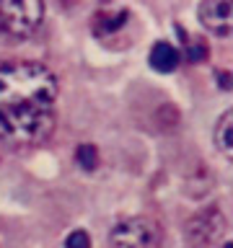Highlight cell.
I'll use <instances>...</instances> for the list:
<instances>
[{
	"label": "cell",
	"instance_id": "30bf717a",
	"mask_svg": "<svg viewBox=\"0 0 233 248\" xmlns=\"http://www.w3.org/2000/svg\"><path fill=\"white\" fill-rule=\"evenodd\" d=\"M207 54H210V49H207V44L202 42V39H189L186 46H184V57H186V62H192V65L205 62Z\"/></svg>",
	"mask_w": 233,
	"mask_h": 248
},
{
	"label": "cell",
	"instance_id": "ba28073f",
	"mask_svg": "<svg viewBox=\"0 0 233 248\" xmlns=\"http://www.w3.org/2000/svg\"><path fill=\"white\" fill-rule=\"evenodd\" d=\"M213 140H215V147L220 150L225 158H233V114L225 111L215 124V132H213Z\"/></svg>",
	"mask_w": 233,
	"mask_h": 248
},
{
	"label": "cell",
	"instance_id": "277c9868",
	"mask_svg": "<svg viewBox=\"0 0 233 248\" xmlns=\"http://www.w3.org/2000/svg\"><path fill=\"white\" fill-rule=\"evenodd\" d=\"M225 235V217L215 204L194 212L184 222V238L192 248H213Z\"/></svg>",
	"mask_w": 233,
	"mask_h": 248
},
{
	"label": "cell",
	"instance_id": "6da1fadb",
	"mask_svg": "<svg viewBox=\"0 0 233 248\" xmlns=\"http://www.w3.org/2000/svg\"><path fill=\"white\" fill-rule=\"evenodd\" d=\"M57 93V78L42 62H0V140L16 150L42 145L54 129Z\"/></svg>",
	"mask_w": 233,
	"mask_h": 248
},
{
	"label": "cell",
	"instance_id": "3957f363",
	"mask_svg": "<svg viewBox=\"0 0 233 248\" xmlns=\"http://www.w3.org/2000/svg\"><path fill=\"white\" fill-rule=\"evenodd\" d=\"M163 230L153 217H124L109 232V248H161Z\"/></svg>",
	"mask_w": 233,
	"mask_h": 248
},
{
	"label": "cell",
	"instance_id": "8992f818",
	"mask_svg": "<svg viewBox=\"0 0 233 248\" xmlns=\"http://www.w3.org/2000/svg\"><path fill=\"white\" fill-rule=\"evenodd\" d=\"M130 21V11L127 8H104V11H99L96 16L91 18V29L96 36H109L114 34V31H119L124 23Z\"/></svg>",
	"mask_w": 233,
	"mask_h": 248
},
{
	"label": "cell",
	"instance_id": "8fae6325",
	"mask_svg": "<svg viewBox=\"0 0 233 248\" xmlns=\"http://www.w3.org/2000/svg\"><path fill=\"white\" fill-rule=\"evenodd\" d=\"M65 248H91V238L85 230H73L65 238Z\"/></svg>",
	"mask_w": 233,
	"mask_h": 248
},
{
	"label": "cell",
	"instance_id": "52a82bcc",
	"mask_svg": "<svg viewBox=\"0 0 233 248\" xmlns=\"http://www.w3.org/2000/svg\"><path fill=\"white\" fill-rule=\"evenodd\" d=\"M148 60H150V67L158 70V73H174L179 67V62H182V52L176 49L171 42H155L150 46V52H148Z\"/></svg>",
	"mask_w": 233,
	"mask_h": 248
},
{
	"label": "cell",
	"instance_id": "7a4b0ae2",
	"mask_svg": "<svg viewBox=\"0 0 233 248\" xmlns=\"http://www.w3.org/2000/svg\"><path fill=\"white\" fill-rule=\"evenodd\" d=\"M44 21V5L39 0L23 3H0V36L11 42H23L34 36Z\"/></svg>",
	"mask_w": 233,
	"mask_h": 248
},
{
	"label": "cell",
	"instance_id": "5b68a950",
	"mask_svg": "<svg viewBox=\"0 0 233 248\" xmlns=\"http://www.w3.org/2000/svg\"><path fill=\"white\" fill-rule=\"evenodd\" d=\"M197 16H200L202 26L207 31H213L215 36H228L231 34V26H233L231 3H225V0H207V3H200Z\"/></svg>",
	"mask_w": 233,
	"mask_h": 248
},
{
	"label": "cell",
	"instance_id": "9c48e42d",
	"mask_svg": "<svg viewBox=\"0 0 233 248\" xmlns=\"http://www.w3.org/2000/svg\"><path fill=\"white\" fill-rule=\"evenodd\" d=\"M75 160H78V166H81L83 170H93V168L99 166V150H96V145H91V142L78 145Z\"/></svg>",
	"mask_w": 233,
	"mask_h": 248
}]
</instances>
